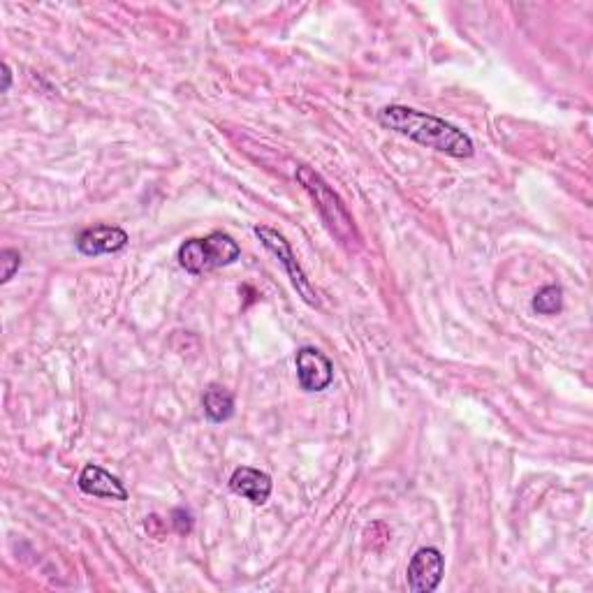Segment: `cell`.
Instances as JSON below:
<instances>
[{"label":"cell","mask_w":593,"mask_h":593,"mask_svg":"<svg viewBox=\"0 0 593 593\" xmlns=\"http://www.w3.org/2000/svg\"><path fill=\"white\" fill-rule=\"evenodd\" d=\"M170 522H172V529L177 531L179 536H188V533L193 531L195 517H193V512H190L188 508H174Z\"/></svg>","instance_id":"4fadbf2b"},{"label":"cell","mask_w":593,"mask_h":593,"mask_svg":"<svg viewBox=\"0 0 593 593\" xmlns=\"http://www.w3.org/2000/svg\"><path fill=\"white\" fill-rule=\"evenodd\" d=\"M10 84H12V72H10V65L3 63V93L10 91Z\"/></svg>","instance_id":"9a60e30c"},{"label":"cell","mask_w":593,"mask_h":593,"mask_svg":"<svg viewBox=\"0 0 593 593\" xmlns=\"http://www.w3.org/2000/svg\"><path fill=\"white\" fill-rule=\"evenodd\" d=\"M533 311L540 316H554L563 309V290L561 285H545L543 290H538V295L533 297Z\"/></svg>","instance_id":"8fae6325"},{"label":"cell","mask_w":593,"mask_h":593,"mask_svg":"<svg viewBox=\"0 0 593 593\" xmlns=\"http://www.w3.org/2000/svg\"><path fill=\"white\" fill-rule=\"evenodd\" d=\"M144 526H146V531H149L151 538H156V540H163L165 538L167 526H165V522L158 515H149V517H146Z\"/></svg>","instance_id":"5bb4252c"},{"label":"cell","mask_w":593,"mask_h":593,"mask_svg":"<svg viewBox=\"0 0 593 593\" xmlns=\"http://www.w3.org/2000/svg\"><path fill=\"white\" fill-rule=\"evenodd\" d=\"M0 265H3V274H0V283H7L10 278L19 272L21 267V253L14 248H5L0 251Z\"/></svg>","instance_id":"7c38bea8"},{"label":"cell","mask_w":593,"mask_h":593,"mask_svg":"<svg viewBox=\"0 0 593 593\" xmlns=\"http://www.w3.org/2000/svg\"><path fill=\"white\" fill-rule=\"evenodd\" d=\"M79 489L89 496H98V499H112V501H128V489L123 487V482L98 464L84 466V471L79 473L77 480Z\"/></svg>","instance_id":"ba28073f"},{"label":"cell","mask_w":593,"mask_h":593,"mask_svg":"<svg viewBox=\"0 0 593 593\" xmlns=\"http://www.w3.org/2000/svg\"><path fill=\"white\" fill-rule=\"evenodd\" d=\"M253 232L260 237L262 246H265L267 251L272 253L274 258L285 267V272H288L292 285H295L297 292H299V295H302L304 302L309 304V306H320L318 292L311 285L309 278H306L302 265H299L297 258H295V253H292V246L288 244V239H285L281 232H276L272 228H265V225H258V228H255Z\"/></svg>","instance_id":"277c9868"},{"label":"cell","mask_w":593,"mask_h":593,"mask_svg":"<svg viewBox=\"0 0 593 593\" xmlns=\"http://www.w3.org/2000/svg\"><path fill=\"white\" fill-rule=\"evenodd\" d=\"M179 265L188 274L202 276L214 269L230 267L241 258V246L225 232H211L204 239H188L179 246Z\"/></svg>","instance_id":"3957f363"},{"label":"cell","mask_w":593,"mask_h":593,"mask_svg":"<svg viewBox=\"0 0 593 593\" xmlns=\"http://www.w3.org/2000/svg\"><path fill=\"white\" fill-rule=\"evenodd\" d=\"M297 181L302 183L306 193L313 197V202H316V209L320 211L322 221H325L329 232L339 239V244L350 248V251L360 246L362 239H360V234H357L355 221H353V216H350L346 204H343L339 193H336V190L329 186V183L322 179L316 170H311L309 165L297 167Z\"/></svg>","instance_id":"7a4b0ae2"},{"label":"cell","mask_w":593,"mask_h":593,"mask_svg":"<svg viewBox=\"0 0 593 593\" xmlns=\"http://www.w3.org/2000/svg\"><path fill=\"white\" fill-rule=\"evenodd\" d=\"M297 378L302 390L306 392H322L332 385L334 380V364L322 350L313 346H304L297 350L295 357Z\"/></svg>","instance_id":"8992f818"},{"label":"cell","mask_w":593,"mask_h":593,"mask_svg":"<svg viewBox=\"0 0 593 593\" xmlns=\"http://www.w3.org/2000/svg\"><path fill=\"white\" fill-rule=\"evenodd\" d=\"M378 123L392 133H399L427 149L441 151L452 158H471L475 153L473 139L464 130L452 126L434 114L417 112L413 107L390 105L378 112Z\"/></svg>","instance_id":"6da1fadb"},{"label":"cell","mask_w":593,"mask_h":593,"mask_svg":"<svg viewBox=\"0 0 593 593\" xmlns=\"http://www.w3.org/2000/svg\"><path fill=\"white\" fill-rule=\"evenodd\" d=\"M202 408L214 424L228 422L234 415V397L223 385H209L202 394Z\"/></svg>","instance_id":"30bf717a"},{"label":"cell","mask_w":593,"mask_h":593,"mask_svg":"<svg viewBox=\"0 0 593 593\" xmlns=\"http://www.w3.org/2000/svg\"><path fill=\"white\" fill-rule=\"evenodd\" d=\"M230 489L237 496H244L253 505H265L269 496H272L274 482L265 471H258V468L251 466H239L230 478Z\"/></svg>","instance_id":"9c48e42d"},{"label":"cell","mask_w":593,"mask_h":593,"mask_svg":"<svg viewBox=\"0 0 593 593\" xmlns=\"http://www.w3.org/2000/svg\"><path fill=\"white\" fill-rule=\"evenodd\" d=\"M128 246V232L116 225H93L77 237V251L86 258L119 253Z\"/></svg>","instance_id":"52a82bcc"},{"label":"cell","mask_w":593,"mask_h":593,"mask_svg":"<svg viewBox=\"0 0 593 593\" xmlns=\"http://www.w3.org/2000/svg\"><path fill=\"white\" fill-rule=\"evenodd\" d=\"M445 575V556L436 547H422L408 563L406 582L413 593H431L438 589Z\"/></svg>","instance_id":"5b68a950"}]
</instances>
